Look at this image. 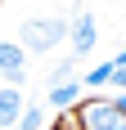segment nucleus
<instances>
[{
	"label": "nucleus",
	"mask_w": 126,
	"mask_h": 130,
	"mask_svg": "<svg viewBox=\"0 0 126 130\" xmlns=\"http://www.w3.org/2000/svg\"><path fill=\"white\" fill-rule=\"evenodd\" d=\"M0 72H5V76H14V81L27 72V50H23V45L0 40Z\"/></svg>",
	"instance_id": "nucleus-4"
},
{
	"label": "nucleus",
	"mask_w": 126,
	"mask_h": 130,
	"mask_svg": "<svg viewBox=\"0 0 126 130\" xmlns=\"http://www.w3.org/2000/svg\"><path fill=\"white\" fill-rule=\"evenodd\" d=\"M113 103H117V112H122V117H126V94H117Z\"/></svg>",
	"instance_id": "nucleus-10"
},
{
	"label": "nucleus",
	"mask_w": 126,
	"mask_h": 130,
	"mask_svg": "<svg viewBox=\"0 0 126 130\" xmlns=\"http://www.w3.org/2000/svg\"><path fill=\"white\" fill-rule=\"evenodd\" d=\"M81 130H126V117L113 99H90L81 103Z\"/></svg>",
	"instance_id": "nucleus-2"
},
{
	"label": "nucleus",
	"mask_w": 126,
	"mask_h": 130,
	"mask_svg": "<svg viewBox=\"0 0 126 130\" xmlns=\"http://www.w3.org/2000/svg\"><path fill=\"white\" fill-rule=\"evenodd\" d=\"M113 81H117V85H126V50L117 54V76H113Z\"/></svg>",
	"instance_id": "nucleus-9"
},
{
	"label": "nucleus",
	"mask_w": 126,
	"mask_h": 130,
	"mask_svg": "<svg viewBox=\"0 0 126 130\" xmlns=\"http://www.w3.org/2000/svg\"><path fill=\"white\" fill-rule=\"evenodd\" d=\"M77 94H81V81H72V85H59V90H50V108H72L77 103Z\"/></svg>",
	"instance_id": "nucleus-6"
},
{
	"label": "nucleus",
	"mask_w": 126,
	"mask_h": 130,
	"mask_svg": "<svg viewBox=\"0 0 126 130\" xmlns=\"http://www.w3.org/2000/svg\"><path fill=\"white\" fill-rule=\"evenodd\" d=\"M68 36H72V50H77V54H90V50H95L99 27H95L90 13H81V18H72V31H68Z\"/></svg>",
	"instance_id": "nucleus-5"
},
{
	"label": "nucleus",
	"mask_w": 126,
	"mask_h": 130,
	"mask_svg": "<svg viewBox=\"0 0 126 130\" xmlns=\"http://www.w3.org/2000/svg\"><path fill=\"white\" fill-rule=\"evenodd\" d=\"M72 31V23H63V18H27L23 23V50H54L63 36Z\"/></svg>",
	"instance_id": "nucleus-1"
},
{
	"label": "nucleus",
	"mask_w": 126,
	"mask_h": 130,
	"mask_svg": "<svg viewBox=\"0 0 126 130\" xmlns=\"http://www.w3.org/2000/svg\"><path fill=\"white\" fill-rule=\"evenodd\" d=\"M113 76H117V58H108V63H99V67L86 72V85H104V81H113Z\"/></svg>",
	"instance_id": "nucleus-7"
},
{
	"label": "nucleus",
	"mask_w": 126,
	"mask_h": 130,
	"mask_svg": "<svg viewBox=\"0 0 126 130\" xmlns=\"http://www.w3.org/2000/svg\"><path fill=\"white\" fill-rule=\"evenodd\" d=\"M23 112H27V103H23V90L5 85V90H0V130L18 126V121H23Z\"/></svg>",
	"instance_id": "nucleus-3"
},
{
	"label": "nucleus",
	"mask_w": 126,
	"mask_h": 130,
	"mask_svg": "<svg viewBox=\"0 0 126 130\" xmlns=\"http://www.w3.org/2000/svg\"><path fill=\"white\" fill-rule=\"evenodd\" d=\"M41 121H45V112H41L36 103H27V112H23V121H18V130H41Z\"/></svg>",
	"instance_id": "nucleus-8"
}]
</instances>
